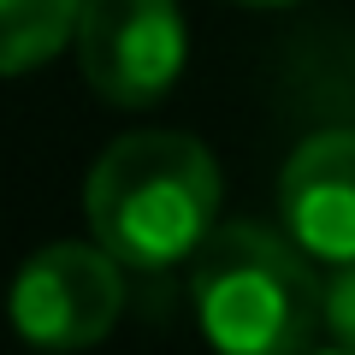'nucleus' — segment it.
Returning <instances> with one entry per match:
<instances>
[{"mask_svg": "<svg viewBox=\"0 0 355 355\" xmlns=\"http://www.w3.org/2000/svg\"><path fill=\"white\" fill-rule=\"evenodd\" d=\"M83 214L130 272H160L202 249L219 214V166L190 130H130L89 166Z\"/></svg>", "mask_w": 355, "mask_h": 355, "instance_id": "f257e3e1", "label": "nucleus"}, {"mask_svg": "<svg viewBox=\"0 0 355 355\" xmlns=\"http://www.w3.org/2000/svg\"><path fill=\"white\" fill-rule=\"evenodd\" d=\"M308 355H355V349H349V343H338V349H308Z\"/></svg>", "mask_w": 355, "mask_h": 355, "instance_id": "1a4fd4ad", "label": "nucleus"}, {"mask_svg": "<svg viewBox=\"0 0 355 355\" xmlns=\"http://www.w3.org/2000/svg\"><path fill=\"white\" fill-rule=\"evenodd\" d=\"M6 314L36 349H95L125 314V261L101 243H48L18 266Z\"/></svg>", "mask_w": 355, "mask_h": 355, "instance_id": "7ed1b4c3", "label": "nucleus"}, {"mask_svg": "<svg viewBox=\"0 0 355 355\" xmlns=\"http://www.w3.org/2000/svg\"><path fill=\"white\" fill-rule=\"evenodd\" d=\"M231 6H291V0H231Z\"/></svg>", "mask_w": 355, "mask_h": 355, "instance_id": "6e6552de", "label": "nucleus"}, {"mask_svg": "<svg viewBox=\"0 0 355 355\" xmlns=\"http://www.w3.org/2000/svg\"><path fill=\"white\" fill-rule=\"evenodd\" d=\"M83 0H0V77L48 65L65 42H77Z\"/></svg>", "mask_w": 355, "mask_h": 355, "instance_id": "423d86ee", "label": "nucleus"}, {"mask_svg": "<svg viewBox=\"0 0 355 355\" xmlns=\"http://www.w3.org/2000/svg\"><path fill=\"white\" fill-rule=\"evenodd\" d=\"M196 326L219 355H308L314 326H326V284L291 231L231 219L190 254Z\"/></svg>", "mask_w": 355, "mask_h": 355, "instance_id": "f03ea898", "label": "nucleus"}, {"mask_svg": "<svg viewBox=\"0 0 355 355\" xmlns=\"http://www.w3.org/2000/svg\"><path fill=\"white\" fill-rule=\"evenodd\" d=\"M326 331L355 349V261H343L326 279Z\"/></svg>", "mask_w": 355, "mask_h": 355, "instance_id": "0eeeda50", "label": "nucleus"}, {"mask_svg": "<svg viewBox=\"0 0 355 355\" xmlns=\"http://www.w3.org/2000/svg\"><path fill=\"white\" fill-rule=\"evenodd\" d=\"M279 219L314 261H355V125L296 142L279 172Z\"/></svg>", "mask_w": 355, "mask_h": 355, "instance_id": "39448f33", "label": "nucleus"}, {"mask_svg": "<svg viewBox=\"0 0 355 355\" xmlns=\"http://www.w3.org/2000/svg\"><path fill=\"white\" fill-rule=\"evenodd\" d=\"M71 48L107 107H154L184 71L190 30L178 0H83Z\"/></svg>", "mask_w": 355, "mask_h": 355, "instance_id": "20e7f679", "label": "nucleus"}]
</instances>
